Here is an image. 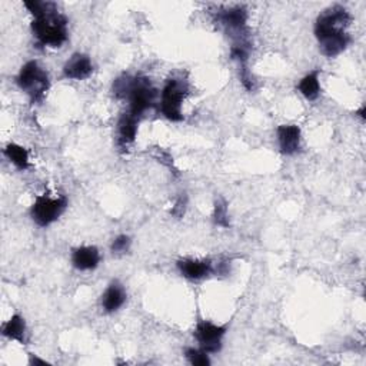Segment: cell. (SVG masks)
<instances>
[{
  "mask_svg": "<svg viewBox=\"0 0 366 366\" xmlns=\"http://www.w3.org/2000/svg\"><path fill=\"white\" fill-rule=\"evenodd\" d=\"M352 16L342 6H332L319 15L315 23V36L319 48L328 58H336L351 43L346 27L351 25Z\"/></svg>",
  "mask_w": 366,
  "mask_h": 366,
  "instance_id": "obj_1",
  "label": "cell"
},
{
  "mask_svg": "<svg viewBox=\"0 0 366 366\" xmlns=\"http://www.w3.org/2000/svg\"><path fill=\"white\" fill-rule=\"evenodd\" d=\"M32 32L40 44L61 48L68 40V19L52 4L48 11L33 19Z\"/></svg>",
  "mask_w": 366,
  "mask_h": 366,
  "instance_id": "obj_2",
  "label": "cell"
},
{
  "mask_svg": "<svg viewBox=\"0 0 366 366\" xmlns=\"http://www.w3.org/2000/svg\"><path fill=\"white\" fill-rule=\"evenodd\" d=\"M19 87L29 95L32 103H39L48 94L51 80L49 75L36 61H30L22 66L18 75Z\"/></svg>",
  "mask_w": 366,
  "mask_h": 366,
  "instance_id": "obj_3",
  "label": "cell"
},
{
  "mask_svg": "<svg viewBox=\"0 0 366 366\" xmlns=\"http://www.w3.org/2000/svg\"><path fill=\"white\" fill-rule=\"evenodd\" d=\"M68 208V199L65 196L51 198L48 195H40L36 198L30 208V216L36 225L46 227L56 222Z\"/></svg>",
  "mask_w": 366,
  "mask_h": 366,
  "instance_id": "obj_4",
  "label": "cell"
},
{
  "mask_svg": "<svg viewBox=\"0 0 366 366\" xmlns=\"http://www.w3.org/2000/svg\"><path fill=\"white\" fill-rule=\"evenodd\" d=\"M187 86L177 79H169L166 82L160 99V112L166 119L172 122L183 120L182 102L187 96Z\"/></svg>",
  "mask_w": 366,
  "mask_h": 366,
  "instance_id": "obj_5",
  "label": "cell"
},
{
  "mask_svg": "<svg viewBox=\"0 0 366 366\" xmlns=\"http://www.w3.org/2000/svg\"><path fill=\"white\" fill-rule=\"evenodd\" d=\"M156 90L148 77H134L132 89L127 95L130 102L129 113L139 119L149 108L153 106Z\"/></svg>",
  "mask_w": 366,
  "mask_h": 366,
  "instance_id": "obj_6",
  "label": "cell"
},
{
  "mask_svg": "<svg viewBox=\"0 0 366 366\" xmlns=\"http://www.w3.org/2000/svg\"><path fill=\"white\" fill-rule=\"evenodd\" d=\"M227 328L216 325L209 320H201L195 329V338L202 351L209 353H217L222 348V339L226 335Z\"/></svg>",
  "mask_w": 366,
  "mask_h": 366,
  "instance_id": "obj_7",
  "label": "cell"
},
{
  "mask_svg": "<svg viewBox=\"0 0 366 366\" xmlns=\"http://www.w3.org/2000/svg\"><path fill=\"white\" fill-rule=\"evenodd\" d=\"M219 20L234 34H238V37H236L238 43H246V40L242 39V34L246 30V22H248V12L244 6L229 8L223 12H220Z\"/></svg>",
  "mask_w": 366,
  "mask_h": 366,
  "instance_id": "obj_8",
  "label": "cell"
},
{
  "mask_svg": "<svg viewBox=\"0 0 366 366\" xmlns=\"http://www.w3.org/2000/svg\"><path fill=\"white\" fill-rule=\"evenodd\" d=\"M177 269L182 273V277L191 281H201L208 278L213 272V265L209 259H180L177 262Z\"/></svg>",
  "mask_w": 366,
  "mask_h": 366,
  "instance_id": "obj_9",
  "label": "cell"
},
{
  "mask_svg": "<svg viewBox=\"0 0 366 366\" xmlns=\"http://www.w3.org/2000/svg\"><path fill=\"white\" fill-rule=\"evenodd\" d=\"M137 125H139V119L134 118L130 113H125L120 116L118 122V137L116 145L120 151H127V148L134 142L136 133H137Z\"/></svg>",
  "mask_w": 366,
  "mask_h": 366,
  "instance_id": "obj_10",
  "label": "cell"
},
{
  "mask_svg": "<svg viewBox=\"0 0 366 366\" xmlns=\"http://www.w3.org/2000/svg\"><path fill=\"white\" fill-rule=\"evenodd\" d=\"M94 72V65L87 55L84 53H75L63 66V75L68 79L73 80H83L89 77Z\"/></svg>",
  "mask_w": 366,
  "mask_h": 366,
  "instance_id": "obj_11",
  "label": "cell"
},
{
  "mask_svg": "<svg viewBox=\"0 0 366 366\" xmlns=\"http://www.w3.org/2000/svg\"><path fill=\"white\" fill-rule=\"evenodd\" d=\"M281 152L284 155H295L301 149V129L296 125H282L277 130Z\"/></svg>",
  "mask_w": 366,
  "mask_h": 366,
  "instance_id": "obj_12",
  "label": "cell"
},
{
  "mask_svg": "<svg viewBox=\"0 0 366 366\" xmlns=\"http://www.w3.org/2000/svg\"><path fill=\"white\" fill-rule=\"evenodd\" d=\"M101 262V252L96 246H80L72 253V263L79 270H92Z\"/></svg>",
  "mask_w": 366,
  "mask_h": 366,
  "instance_id": "obj_13",
  "label": "cell"
},
{
  "mask_svg": "<svg viewBox=\"0 0 366 366\" xmlns=\"http://www.w3.org/2000/svg\"><path fill=\"white\" fill-rule=\"evenodd\" d=\"M125 302H126L125 288L118 281H113L102 295V308L105 309V312L111 313L119 310L125 305Z\"/></svg>",
  "mask_w": 366,
  "mask_h": 366,
  "instance_id": "obj_14",
  "label": "cell"
},
{
  "mask_svg": "<svg viewBox=\"0 0 366 366\" xmlns=\"http://www.w3.org/2000/svg\"><path fill=\"white\" fill-rule=\"evenodd\" d=\"M0 331H2L4 336L9 339L18 341L22 345L26 343V324L25 319L18 313H15L9 320H6Z\"/></svg>",
  "mask_w": 366,
  "mask_h": 366,
  "instance_id": "obj_15",
  "label": "cell"
},
{
  "mask_svg": "<svg viewBox=\"0 0 366 366\" xmlns=\"http://www.w3.org/2000/svg\"><path fill=\"white\" fill-rule=\"evenodd\" d=\"M298 89L301 94L308 99V101H315L317 99L320 94V83H319V70H313L308 73L298 84Z\"/></svg>",
  "mask_w": 366,
  "mask_h": 366,
  "instance_id": "obj_16",
  "label": "cell"
},
{
  "mask_svg": "<svg viewBox=\"0 0 366 366\" xmlns=\"http://www.w3.org/2000/svg\"><path fill=\"white\" fill-rule=\"evenodd\" d=\"M5 155L8 156V159L20 170H26L30 163H29V153L27 151L16 144H9L5 148Z\"/></svg>",
  "mask_w": 366,
  "mask_h": 366,
  "instance_id": "obj_17",
  "label": "cell"
},
{
  "mask_svg": "<svg viewBox=\"0 0 366 366\" xmlns=\"http://www.w3.org/2000/svg\"><path fill=\"white\" fill-rule=\"evenodd\" d=\"M185 356H187V359L189 360L191 365H195V366H208V365H210V359H209L208 353L205 351H202L201 348L199 349L188 348L185 351Z\"/></svg>",
  "mask_w": 366,
  "mask_h": 366,
  "instance_id": "obj_18",
  "label": "cell"
},
{
  "mask_svg": "<svg viewBox=\"0 0 366 366\" xmlns=\"http://www.w3.org/2000/svg\"><path fill=\"white\" fill-rule=\"evenodd\" d=\"M213 219L215 223L222 226V227H227L229 226V215H227V206L226 202L223 199H217L215 203V212H213Z\"/></svg>",
  "mask_w": 366,
  "mask_h": 366,
  "instance_id": "obj_19",
  "label": "cell"
},
{
  "mask_svg": "<svg viewBox=\"0 0 366 366\" xmlns=\"http://www.w3.org/2000/svg\"><path fill=\"white\" fill-rule=\"evenodd\" d=\"M130 238L127 235H120L112 242V252L113 253H125L130 248Z\"/></svg>",
  "mask_w": 366,
  "mask_h": 366,
  "instance_id": "obj_20",
  "label": "cell"
},
{
  "mask_svg": "<svg viewBox=\"0 0 366 366\" xmlns=\"http://www.w3.org/2000/svg\"><path fill=\"white\" fill-rule=\"evenodd\" d=\"M185 205H187V201H183V198H180L177 202H176V206L173 208L172 213L177 217H180L183 213H185Z\"/></svg>",
  "mask_w": 366,
  "mask_h": 366,
  "instance_id": "obj_21",
  "label": "cell"
},
{
  "mask_svg": "<svg viewBox=\"0 0 366 366\" xmlns=\"http://www.w3.org/2000/svg\"><path fill=\"white\" fill-rule=\"evenodd\" d=\"M29 363H30V365H49V362H46V360H43V359H39V358L34 356V355H30Z\"/></svg>",
  "mask_w": 366,
  "mask_h": 366,
  "instance_id": "obj_22",
  "label": "cell"
}]
</instances>
